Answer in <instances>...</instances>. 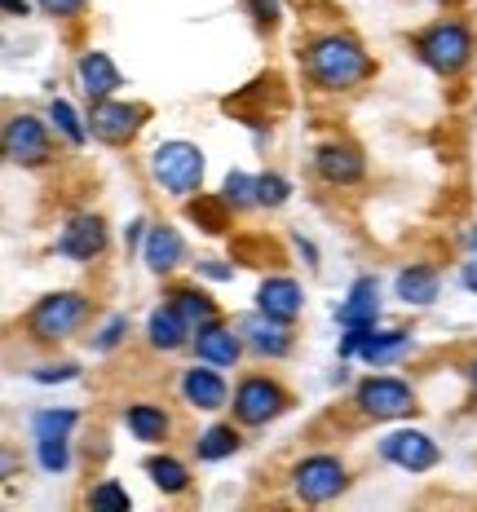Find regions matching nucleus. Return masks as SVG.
<instances>
[{
    "instance_id": "39",
    "label": "nucleus",
    "mask_w": 477,
    "mask_h": 512,
    "mask_svg": "<svg viewBox=\"0 0 477 512\" xmlns=\"http://www.w3.org/2000/svg\"><path fill=\"white\" fill-rule=\"evenodd\" d=\"M142 230H146V221H133V226H129V230H124V239H129V248H133V243H137V239H142Z\"/></svg>"
},
{
    "instance_id": "33",
    "label": "nucleus",
    "mask_w": 477,
    "mask_h": 512,
    "mask_svg": "<svg viewBox=\"0 0 477 512\" xmlns=\"http://www.w3.org/2000/svg\"><path fill=\"white\" fill-rule=\"evenodd\" d=\"M226 199H217V204H208V199H199V204H190V217L195 221H204L208 234H221L226 230Z\"/></svg>"
},
{
    "instance_id": "14",
    "label": "nucleus",
    "mask_w": 477,
    "mask_h": 512,
    "mask_svg": "<svg viewBox=\"0 0 477 512\" xmlns=\"http://www.w3.org/2000/svg\"><path fill=\"white\" fill-rule=\"evenodd\" d=\"M380 318V287L376 279H358L349 287V301L336 309V323L341 327H376Z\"/></svg>"
},
{
    "instance_id": "11",
    "label": "nucleus",
    "mask_w": 477,
    "mask_h": 512,
    "mask_svg": "<svg viewBox=\"0 0 477 512\" xmlns=\"http://www.w3.org/2000/svg\"><path fill=\"white\" fill-rule=\"evenodd\" d=\"M89 124H93V137H102V142H129L137 133V124H142V111L129 102H111V98H98L89 111Z\"/></svg>"
},
{
    "instance_id": "32",
    "label": "nucleus",
    "mask_w": 477,
    "mask_h": 512,
    "mask_svg": "<svg viewBox=\"0 0 477 512\" xmlns=\"http://www.w3.org/2000/svg\"><path fill=\"white\" fill-rule=\"evenodd\" d=\"M89 504H93V508H120V512H129L133 499H129V490H124L120 482H102V486H93Z\"/></svg>"
},
{
    "instance_id": "28",
    "label": "nucleus",
    "mask_w": 477,
    "mask_h": 512,
    "mask_svg": "<svg viewBox=\"0 0 477 512\" xmlns=\"http://www.w3.org/2000/svg\"><path fill=\"white\" fill-rule=\"evenodd\" d=\"M76 420H80L76 411H36L31 415V433L36 437H67L76 429Z\"/></svg>"
},
{
    "instance_id": "7",
    "label": "nucleus",
    "mask_w": 477,
    "mask_h": 512,
    "mask_svg": "<svg viewBox=\"0 0 477 512\" xmlns=\"http://www.w3.org/2000/svg\"><path fill=\"white\" fill-rule=\"evenodd\" d=\"M283 407H288V393L265 376H248L235 389V415L243 424H252V429H257V424H270Z\"/></svg>"
},
{
    "instance_id": "38",
    "label": "nucleus",
    "mask_w": 477,
    "mask_h": 512,
    "mask_svg": "<svg viewBox=\"0 0 477 512\" xmlns=\"http://www.w3.org/2000/svg\"><path fill=\"white\" fill-rule=\"evenodd\" d=\"M199 270H204L208 279H230V270H226V265H221V261H204V265H199Z\"/></svg>"
},
{
    "instance_id": "29",
    "label": "nucleus",
    "mask_w": 477,
    "mask_h": 512,
    "mask_svg": "<svg viewBox=\"0 0 477 512\" xmlns=\"http://www.w3.org/2000/svg\"><path fill=\"white\" fill-rule=\"evenodd\" d=\"M36 455L45 473H67L71 451H67V437H36Z\"/></svg>"
},
{
    "instance_id": "35",
    "label": "nucleus",
    "mask_w": 477,
    "mask_h": 512,
    "mask_svg": "<svg viewBox=\"0 0 477 512\" xmlns=\"http://www.w3.org/2000/svg\"><path fill=\"white\" fill-rule=\"evenodd\" d=\"M31 376H36L40 384H62V380H76L80 371L71 367V362H62V367H40V371H31Z\"/></svg>"
},
{
    "instance_id": "15",
    "label": "nucleus",
    "mask_w": 477,
    "mask_h": 512,
    "mask_svg": "<svg viewBox=\"0 0 477 512\" xmlns=\"http://www.w3.org/2000/svg\"><path fill=\"white\" fill-rule=\"evenodd\" d=\"M182 393H186L190 407H199V411H221V407H226V380L212 371V362H208V367H190L186 371V376H182Z\"/></svg>"
},
{
    "instance_id": "4",
    "label": "nucleus",
    "mask_w": 477,
    "mask_h": 512,
    "mask_svg": "<svg viewBox=\"0 0 477 512\" xmlns=\"http://www.w3.org/2000/svg\"><path fill=\"white\" fill-rule=\"evenodd\" d=\"M84 314H89V301H84L80 292L45 296V301L27 314V332L36 340H62V336H71L84 323Z\"/></svg>"
},
{
    "instance_id": "21",
    "label": "nucleus",
    "mask_w": 477,
    "mask_h": 512,
    "mask_svg": "<svg viewBox=\"0 0 477 512\" xmlns=\"http://www.w3.org/2000/svg\"><path fill=\"white\" fill-rule=\"evenodd\" d=\"M124 424H129V433L137 442H164L168 429H173L164 407H151V402H133V407L124 411Z\"/></svg>"
},
{
    "instance_id": "41",
    "label": "nucleus",
    "mask_w": 477,
    "mask_h": 512,
    "mask_svg": "<svg viewBox=\"0 0 477 512\" xmlns=\"http://www.w3.org/2000/svg\"><path fill=\"white\" fill-rule=\"evenodd\" d=\"M473 384H477V362H473Z\"/></svg>"
},
{
    "instance_id": "12",
    "label": "nucleus",
    "mask_w": 477,
    "mask_h": 512,
    "mask_svg": "<svg viewBox=\"0 0 477 512\" xmlns=\"http://www.w3.org/2000/svg\"><path fill=\"white\" fill-rule=\"evenodd\" d=\"M195 354H199V362H212V367H235L239 354H243V336L235 327L204 323L195 336Z\"/></svg>"
},
{
    "instance_id": "27",
    "label": "nucleus",
    "mask_w": 477,
    "mask_h": 512,
    "mask_svg": "<svg viewBox=\"0 0 477 512\" xmlns=\"http://www.w3.org/2000/svg\"><path fill=\"white\" fill-rule=\"evenodd\" d=\"M49 120H53V124H58V133H62V137H67V142H71V146H84V142H89V128H84V124H80V115H76V111H71V102L53 98V102H49Z\"/></svg>"
},
{
    "instance_id": "6",
    "label": "nucleus",
    "mask_w": 477,
    "mask_h": 512,
    "mask_svg": "<svg viewBox=\"0 0 477 512\" xmlns=\"http://www.w3.org/2000/svg\"><path fill=\"white\" fill-rule=\"evenodd\" d=\"M358 407L376 415V420H398V415L416 411V393H411V384H402L394 376H371L358 384Z\"/></svg>"
},
{
    "instance_id": "40",
    "label": "nucleus",
    "mask_w": 477,
    "mask_h": 512,
    "mask_svg": "<svg viewBox=\"0 0 477 512\" xmlns=\"http://www.w3.org/2000/svg\"><path fill=\"white\" fill-rule=\"evenodd\" d=\"M5 9H9L14 18H27V0H5Z\"/></svg>"
},
{
    "instance_id": "1",
    "label": "nucleus",
    "mask_w": 477,
    "mask_h": 512,
    "mask_svg": "<svg viewBox=\"0 0 477 512\" xmlns=\"http://www.w3.org/2000/svg\"><path fill=\"white\" fill-rule=\"evenodd\" d=\"M305 67H310V76L323 84V89H354L358 80H367L371 62H367V53L358 40L323 36L305 49Z\"/></svg>"
},
{
    "instance_id": "9",
    "label": "nucleus",
    "mask_w": 477,
    "mask_h": 512,
    "mask_svg": "<svg viewBox=\"0 0 477 512\" xmlns=\"http://www.w3.org/2000/svg\"><path fill=\"white\" fill-rule=\"evenodd\" d=\"M380 455L389 464L407 468V473H424V468L438 464V446H433L429 433H416V429H398L380 442Z\"/></svg>"
},
{
    "instance_id": "31",
    "label": "nucleus",
    "mask_w": 477,
    "mask_h": 512,
    "mask_svg": "<svg viewBox=\"0 0 477 512\" xmlns=\"http://www.w3.org/2000/svg\"><path fill=\"white\" fill-rule=\"evenodd\" d=\"M288 195H292L288 177H279V173H261L257 177V204L279 208V204H288Z\"/></svg>"
},
{
    "instance_id": "23",
    "label": "nucleus",
    "mask_w": 477,
    "mask_h": 512,
    "mask_svg": "<svg viewBox=\"0 0 477 512\" xmlns=\"http://www.w3.org/2000/svg\"><path fill=\"white\" fill-rule=\"evenodd\" d=\"M407 345H411L407 332H376V327H371V336L363 340L358 358L371 362V367H380V362H394L398 354H407Z\"/></svg>"
},
{
    "instance_id": "17",
    "label": "nucleus",
    "mask_w": 477,
    "mask_h": 512,
    "mask_svg": "<svg viewBox=\"0 0 477 512\" xmlns=\"http://www.w3.org/2000/svg\"><path fill=\"white\" fill-rule=\"evenodd\" d=\"M301 287L292 279H265L261 292H257V309H265L270 318H279V323H292L296 314H301Z\"/></svg>"
},
{
    "instance_id": "36",
    "label": "nucleus",
    "mask_w": 477,
    "mask_h": 512,
    "mask_svg": "<svg viewBox=\"0 0 477 512\" xmlns=\"http://www.w3.org/2000/svg\"><path fill=\"white\" fill-rule=\"evenodd\" d=\"M40 9L53 14V18H67V14H80L84 0H40Z\"/></svg>"
},
{
    "instance_id": "25",
    "label": "nucleus",
    "mask_w": 477,
    "mask_h": 512,
    "mask_svg": "<svg viewBox=\"0 0 477 512\" xmlns=\"http://www.w3.org/2000/svg\"><path fill=\"white\" fill-rule=\"evenodd\" d=\"M195 451H199V460H204V464L226 460V455H235V451H239V433L230 429V424H212V429L195 442Z\"/></svg>"
},
{
    "instance_id": "13",
    "label": "nucleus",
    "mask_w": 477,
    "mask_h": 512,
    "mask_svg": "<svg viewBox=\"0 0 477 512\" xmlns=\"http://www.w3.org/2000/svg\"><path fill=\"white\" fill-rule=\"evenodd\" d=\"M102 248H106V230L98 217H76L58 239V252L71 256V261H93V256H102Z\"/></svg>"
},
{
    "instance_id": "24",
    "label": "nucleus",
    "mask_w": 477,
    "mask_h": 512,
    "mask_svg": "<svg viewBox=\"0 0 477 512\" xmlns=\"http://www.w3.org/2000/svg\"><path fill=\"white\" fill-rule=\"evenodd\" d=\"M173 305H177V314L186 318L190 327H204V323H212V318H217V305H212V296H204L199 292V287H177L173 292Z\"/></svg>"
},
{
    "instance_id": "37",
    "label": "nucleus",
    "mask_w": 477,
    "mask_h": 512,
    "mask_svg": "<svg viewBox=\"0 0 477 512\" xmlns=\"http://www.w3.org/2000/svg\"><path fill=\"white\" fill-rule=\"evenodd\" d=\"M252 18H257L261 27H274L279 23V5H274V0H252Z\"/></svg>"
},
{
    "instance_id": "20",
    "label": "nucleus",
    "mask_w": 477,
    "mask_h": 512,
    "mask_svg": "<svg viewBox=\"0 0 477 512\" xmlns=\"http://www.w3.org/2000/svg\"><path fill=\"white\" fill-rule=\"evenodd\" d=\"M190 332H195V327H190L186 318L177 314V305L155 309L151 323H146V336H151V345H155V349H182Z\"/></svg>"
},
{
    "instance_id": "19",
    "label": "nucleus",
    "mask_w": 477,
    "mask_h": 512,
    "mask_svg": "<svg viewBox=\"0 0 477 512\" xmlns=\"http://www.w3.org/2000/svg\"><path fill=\"white\" fill-rule=\"evenodd\" d=\"M182 252H186V243H182V234H177V230H168V226L146 230V248H142V256H146V265H151L155 274L177 270Z\"/></svg>"
},
{
    "instance_id": "34",
    "label": "nucleus",
    "mask_w": 477,
    "mask_h": 512,
    "mask_svg": "<svg viewBox=\"0 0 477 512\" xmlns=\"http://www.w3.org/2000/svg\"><path fill=\"white\" fill-rule=\"evenodd\" d=\"M124 332H129V318H124V314H115L111 323H106V332L98 336V349H102V354H111V349L124 340Z\"/></svg>"
},
{
    "instance_id": "8",
    "label": "nucleus",
    "mask_w": 477,
    "mask_h": 512,
    "mask_svg": "<svg viewBox=\"0 0 477 512\" xmlns=\"http://www.w3.org/2000/svg\"><path fill=\"white\" fill-rule=\"evenodd\" d=\"M235 332L243 336V345L257 349L261 358H283V354L292 349V332H288V323L270 318L265 309H257V314H239V318H235Z\"/></svg>"
},
{
    "instance_id": "30",
    "label": "nucleus",
    "mask_w": 477,
    "mask_h": 512,
    "mask_svg": "<svg viewBox=\"0 0 477 512\" xmlns=\"http://www.w3.org/2000/svg\"><path fill=\"white\" fill-rule=\"evenodd\" d=\"M221 199H226L230 208H248V204H257V177H248V173H230V177H226V186H221Z\"/></svg>"
},
{
    "instance_id": "22",
    "label": "nucleus",
    "mask_w": 477,
    "mask_h": 512,
    "mask_svg": "<svg viewBox=\"0 0 477 512\" xmlns=\"http://www.w3.org/2000/svg\"><path fill=\"white\" fill-rule=\"evenodd\" d=\"M394 287H398V301H407V305H433L438 301V274L424 270V265L402 270Z\"/></svg>"
},
{
    "instance_id": "10",
    "label": "nucleus",
    "mask_w": 477,
    "mask_h": 512,
    "mask_svg": "<svg viewBox=\"0 0 477 512\" xmlns=\"http://www.w3.org/2000/svg\"><path fill=\"white\" fill-rule=\"evenodd\" d=\"M5 155L14 164H45L49 159V133L36 115H14L5 124Z\"/></svg>"
},
{
    "instance_id": "18",
    "label": "nucleus",
    "mask_w": 477,
    "mask_h": 512,
    "mask_svg": "<svg viewBox=\"0 0 477 512\" xmlns=\"http://www.w3.org/2000/svg\"><path fill=\"white\" fill-rule=\"evenodd\" d=\"M80 84H84V93H89V102H98V98H111L124 80H120V71H115V62L93 49L80 58Z\"/></svg>"
},
{
    "instance_id": "5",
    "label": "nucleus",
    "mask_w": 477,
    "mask_h": 512,
    "mask_svg": "<svg viewBox=\"0 0 477 512\" xmlns=\"http://www.w3.org/2000/svg\"><path fill=\"white\" fill-rule=\"evenodd\" d=\"M292 490L305 504H327L345 490V464L336 455H310L292 468Z\"/></svg>"
},
{
    "instance_id": "26",
    "label": "nucleus",
    "mask_w": 477,
    "mask_h": 512,
    "mask_svg": "<svg viewBox=\"0 0 477 512\" xmlns=\"http://www.w3.org/2000/svg\"><path fill=\"white\" fill-rule=\"evenodd\" d=\"M146 473H151V482L164 490V495H182V490L190 486V473H186V464H177V460H168V455H155L151 464H146Z\"/></svg>"
},
{
    "instance_id": "2",
    "label": "nucleus",
    "mask_w": 477,
    "mask_h": 512,
    "mask_svg": "<svg viewBox=\"0 0 477 512\" xmlns=\"http://www.w3.org/2000/svg\"><path fill=\"white\" fill-rule=\"evenodd\" d=\"M151 173L168 195H190L204 181V151L190 142H164L151 155Z\"/></svg>"
},
{
    "instance_id": "3",
    "label": "nucleus",
    "mask_w": 477,
    "mask_h": 512,
    "mask_svg": "<svg viewBox=\"0 0 477 512\" xmlns=\"http://www.w3.org/2000/svg\"><path fill=\"white\" fill-rule=\"evenodd\" d=\"M416 49H420V58L429 62L433 71L455 76V71L473 58V36H469V27L464 23H438V27H429L416 40Z\"/></svg>"
},
{
    "instance_id": "16",
    "label": "nucleus",
    "mask_w": 477,
    "mask_h": 512,
    "mask_svg": "<svg viewBox=\"0 0 477 512\" xmlns=\"http://www.w3.org/2000/svg\"><path fill=\"white\" fill-rule=\"evenodd\" d=\"M314 168H318V177L332 181V186H354V181L363 177V155L349 151V146H318Z\"/></svg>"
}]
</instances>
